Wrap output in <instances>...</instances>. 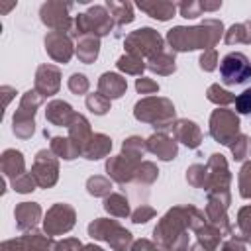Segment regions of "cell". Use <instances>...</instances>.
<instances>
[{"instance_id":"obj_1","label":"cell","mask_w":251,"mask_h":251,"mask_svg":"<svg viewBox=\"0 0 251 251\" xmlns=\"http://www.w3.org/2000/svg\"><path fill=\"white\" fill-rule=\"evenodd\" d=\"M222 35V24L216 20H206L198 27H175L169 31V43L176 51L212 47Z\"/></svg>"},{"instance_id":"obj_2","label":"cell","mask_w":251,"mask_h":251,"mask_svg":"<svg viewBox=\"0 0 251 251\" xmlns=\"http://www.w3.org/2000/svg\"><path fill=\"white\" fill-rule=\"evenodd\" d=\"M220 76L226 84H243L251 78V63L243 53H227L220 63Z\"/></svg>"},{"instance_id":"obj_3","label":"cell","mask_w":251,"mask_h":251,"mask_svg":"<svg viewBox=\"0 0 251 251\" xmlns=\"http://www.w3.org/2000/svg\"><path fill=\"white\" fill-rule=\"evenodd\" d=\"M126 47L129 51V55H151L155 57L157 53H161L163 49V41L159 37L157 31H153L151 27H143V29H137L133 31L127 39H126Z\"/></svg>"},{"instance_id":"obj_4","label":"cell","mask_w":251,"mask_h":251,"mask_svg":"<svg viewBox=\"0 0 251 251\" xmlns=\"http://www.w3.org/2000/svg\"><path fill=\"white\" fill-rule=\"evenodd\" d=\"M90 235L92 237H98V239H106L114 249L118 251H126L127 245L131 243V233L122 229L116 222H108V220H98L94 224H90L88 227Z\"/></svg>"},{"instance_id":"obj_5","label":"cell","mask_w":251,"mask_h":251,"mask_svg":"<svg viewBox=\"0 0 251 251\" xmlns=\"http://www.w3.org/2000/svg\"><path fill=\"white\" fill-rule=\"evenodd\" d=\"M76 29L80 35H106L112 29V16H108L100 6L90 8L86 14H78Z\"/></svg>"},{"instance_id":"obj_6","label":"cell","mask_w":251,"mask_h":251,"mask_svg":"<svg viewBox=\"0 0 251 251\" xmlns=\"http://www.w3.org/2000/svg\"><path fill=\"white\" fill-rule=\"evenodd\" d=\"M239 129V122L235 118V114L227 112V110H216L212 114V122H210V133L220 141V143H231L235 133Z\"/></svg>"},{"instance_id":"obj_7","label":"cell","mask_w":251,"mask_h":251,"mask_svg":"<svg viewBox=\"0 0 251 251\" xmlns=\"http://www.w3.org/2000/svg\"><path fill=\"white\" fill-rule=\"evenodd\" d=\"M53 151H39L31 169V176L39 186H51L57 180V163L51 155Z\"/></svg>"},{"instance_id":"obj_8","label":"cell","mask_w":251,"mask_h":251,"mask_svg":"<svg viewBox=\"0 0 251 251\" xmlns=\"http://www.w3.org/2000/svg\"><path fill=\"white\" fill-rule=\"evenodd\" d=\"M73 224H75V212H73V208H69L65 204L53 206L45 216V231L51 235L69 231L73 227Z\"/></svg>"},{"instance_id":"obj_9","label":"cell","mask_w":251,"mask_h":251,"mask_svg":"<svg viewBox=\"0 0 251 251\" xmlns=\"http://www.w3.org/2000/svg\"><path fill=\"white\" fill-rule=\"evenodd\" d=\"M71 4H61V2H47L41 6V20L45 25L53 27L55 31H65L71 25V18L67 16V10Z\"/></svg>"},{"instance_id":"obj_10","label":"cell","mask_w":251,"mask_h":251,"mask_svg":"<svg viewBox=\"0 0 251 251\" xmlns=\"http://www.w3.org/2000/svg\"><path fill=\"white\" fill-rule=\"evenodd\" d=\"M45 49L55 61H61V63H67L71 59V55H73L71 39L63 31H51L45 37Z\"/></svg>"},{"instance_id":"obj_11","label":"cell","mask_w":251,"mask_h":251,"mask_svg":"<svg viewBox=\"0 0 251 251\" xmlns=\"http://www.w3.org/2000/svg\"><path fill=\"white\" fill-rule=\"evenodd\" d=\"M35 88L41 96H51L59 88V71L51 65H43L35 75Z\"/></svg>"},{"instance_id":"obj_12","label":"cell","mask_w":251,"mask_h":251,"mask_svg":"<svg viewBox=\"0 0 251 251\" xmlns=\"http://www.w3.org/2000/svg\"><path fill=\"white\" fill-rule=\"evenodd\" d=\"M75 112L73 108L67 104V102H61V100H55L47 106V120L53 124V126H71L73 120H75Z\"/></svg>"},{"instance_id":"obj_13","label":"cell","mask_w":251,"mask_h":251,"mask_svg":"<svg viewBox=\"0 0 251 251\" xmlns=\"http://www.w3.org/2000/svg\"><path fill=\"white\" fill-rule=\"evenodd\" d=\"M39 214H41V210H39V206L33 204V202H22V204L16 208V212H14L16 224H18L20 229H29V227H33V226L37 224V220H39Z\"/></svg>"},{"instance_id":"obj_14","label":"cell","mask_w":251,"mask_h":251,"mask_svg":"<svg viewBox=\"0 0 251 251\" xmlns=\"http://www.w3.org/2000/svg\"><path fill=\"white\" fill-rule=\"evenodd\" d=\"M33 116H35V112H31V110H25V108H18V112L14 114V133L18 135V137H22V139H27L31 133H33Z\"/></svg>"},{"instance_id":"obj_15","label":"cell","mask_w":251,"mask_h":251,"mask_svg":"<svg viewBox=\"0 0 251 251\" xmlns=\"http://www.w3.org/2000/svg\"><path fill=\"white\" fill-rule=\"evenodd\" d=\"M98 88H100V94L110 96V98H118L126 90V80L114 73H106V75H102Z\"/></svg>"},{"instance_id":"obj_16","label":"cell","mask_w":251,"mask_h":251,"mask_svg":"<svg viewBox=\"0 0 251 251\" xmlns=\"http://www.w3.org/2000/svg\"><path fill=\"white\" fill-rule=\"evenodd\" d=\"M2 171L6 176H12L14 180L18 176L24 175V159H22V153L20 151H14V149H8L4 151L2 155Z\"/></svg>"},{"instance_id":"obj_17","label":"cell","mask_w":251,"mask_h":251,"mask_svg":"<svg viewBox=\"0 0 251 251\" xmlns=\"http://www.w3.org/2000/svg\"><path fill=\"white\" fill-rule=\"evenodd\" d=\"M149 149H151L155 155H159L161 159H165V161L175 159V155H176V145H175V141H171V139L165 137V135H153V137L149 139Z\"/></svg>"},{"instance_id":"obj_18","label":"cell","mask_w":251,"mask_h":251,"mask_svg":"<svg viewBox=\"0 0 251 251\" xmlns=\"http://www.w3.org/2000/svg\"><path fill=\"white\" fill-rule=\"evenodd\" d=\"M175 133H176V137H178L182 143H186L188 147H196V145L200 143V129L196 127L194 122H186V120L178 122L176 127H175Z\"/></svg>"},{"instance_id":"obj_19","label":"cell","mask_w":251,"mask_h":251,"mask_svg":"<svg viewBox=\"0 0 251 251\" xmlns=\"http://www.w3.org/2000/svg\"><path fill=\"white\" fill-rule=\"evenodd\" d=\"M137 6L143 12H147L151 18H157V20H169L175 14V8H176L171 2H139Z\"/></svg>"},{"instance_id":"obj_20","label":"cell","mask_w":251,"mask_h":251,"mask_svg":"<svg viewBox=\"0 0 251 251\" xmlns=\"http://www.w3.org/2000/svg\"><path fill=\"white\" fill-rule=\"evenodd\" d=\"M98 37H94V35H82L80 37V41H78V47H76V53H78V57L84 61V63H90V61H94L96 59V55H98Z\"/></svg>"},{"instance_id":"obj_21","label":"cell","mask_w":251,"mask_h":251,"mask_svg":"<svg viewBox=\"0 0 251 251\" xmlns=\"http://www.w3.org/2000/svg\"><path fill=\"white\" fill-rule=\"evenodd\" d=\"M110 147H112V143H110V139L106 135H94L88 141V145L84 149V155L88 159H100L110 151Z\"/></svg>"},{"instance_id":"obj_22","label":"cell","mask_w":251,"mask_h":251,"mask_svg":"<svg viewBox=\"0 0 251 251\" xmlns=\"http://www.w3.org/2000/svg\"><path fill=\"white\" fill-rule=\"evenodd\" d=\"M149 69H151V71H157V73H161V75H169V73L175 71V57L161 51V53H157L155 57H151Z\"/></svg>"},{"instance_id":"obj_23","label":"cell","mask_w":251,"mask_h":251,"mask_svg":"<svg viewBox=\"0 0 251 251\" xmlns=\"http://www.w3.org/2000/svg\"><path fill=\"white\" fill-rule=\"evenodd\" d=\"M110 10V16L118 20V24H126L133 20V12H131V4H124V2H108L106 4Z\"/></svg>"},{"instance_id":"obj_24","label":"cell","mask_w":251,"mask_h":251,"mask_svg":"<svg viewBox=\"0 0 251 251\" xmlns=\"http://www.w3.org/2000/svg\"><path fill=\"white\" fill-rule=\"evenodd\" d=\"M104 208L110 212V214H114V216H127L129 214V206H127V200L124 198V196H120V194H112L110 198H106V204H104Z\"/></svg>"},{"instance_id":"obj_25","label":"cell","mask_w":251,"mask_h":251,"mask_svg":"<svg viewBox=\"0 0 251 251\" xmlns=\"http://www.w3.org/2000/svg\"><path fill=\"white\" fill-rule=\"evenodd\" d=\"M118 67H120L122 71H126V73L137 75V73L143 71V61H141L139 57H135V55H126V57H122V59L118 61Z\"/></svg>"},{"instance_id":"obj_26","label":"cell","mask_w":251,"mask_h":251,"mask_svg":"<svg viewBox=\"0 0 251 251\" xmlns=\"http://www.w3.org/2000/svg\"><path fill=\"white\" fill-rule=\"evenodd\" d=\"M110 182L106 180V178H102V176H94V178H90L88 180V192L90 194H94V196H102V194H108L110 192Z\"/></svg>"},{"instance_id":"obj_27","label":"cell","mask_w":251,"mask_h":251,"mask_svg":"<svg viewBox=\"0 0 251 251\" xmlns=\"http://www.w3.org/2000/svg\"><path fill=\"white\" fill-rule=\"evenodd\" d=\"M208 98H210L212 102H222V104H227V102H233V100H235L229 92L222 90L218 84H214V86L208 88Z\"/></svg>"},{"instance_id":"obj_28","label":"cell","mask_w":251,"mask_h":251,"mask_svg":"<svg viewBox=\"0 0 251 251\" xmlns=\"http://www.w3.org/2000/svg\"><path fill=\"white\" fill-rule=\"evenodd\" d=\"M86 104H88V108H90L92 112H96V114H104V112L108 110V100L102 98V94H90V96L86 98Z\"/></svg>"},{"instance_id":"obj_29","label":"cell","mask_w":251,"mask_h":251,"mask_svg":"<svg viewBox=\"0 0 251 251\" xmlns=\"http://www.w3.org/2000/svg\"><path fill=\"white\" fill-rule=\"evenodd\" d=\"M233 141H235V139H233ZM249 149H251V145H249V139H247L245 135H239V139H237L235 143H231V151H233L235 159H245L247 153H249Z\"/></svg>"},{"instance_id":"obj_30","label":"cell","mask_w":251,"mask_h":251,"mask_svg":"<svg viewBox=\"0 0 251 251\" xmlns=\"http://www.w3.org/2000/svg\"><path fill=\"white\" fill-rule=\"evenodd\" d=\"M241 196L249 198L251 196V163H247L243 169H241Z\"/></svg>"},{"instance_id":"obj_31","label":"cell","mask_w":251,"mask_h":251,"mask_svg":"<svg viewBox=\"0 0 251 251\" xmlns=\"http://www.w3.org/2000/svg\"><path fill=\"white\" fill-rule=\"evenodd\" d=\"M235 108L239 114H249L251 112V88H247L245 92H241L235 98Z\"/></svg>"},{"instance_id":"obj_32","label":"cell","mask_w":251,"mask_h":251,"mask_svg":"<svg viewBox=\"0 0 251 251\" xmlns=\"http://www.w3.org/2000/svg\"><path fill=\"white\" fill-rule=\"evenodd\" d=\"M33 186H35V180L31 175H22L14 180V190H18V192H29V190H33Z\"/></svg>"},{"instance_id":"obj_33","label":"cell","mask_w":251,"mask_h":251,"mask_svg":"<svg viewBox=\"0 0 251 251\" xmlns=\"http://www.w3.org/2000/svg\"><path fill=\"white\" fill-rule=\"evenodd\" d=\"M178 8H180V14L184 18H198L202 14V2H188V4L184 2Z\"/></svg>"},{"instance_id":"obj_34","label":"cell","mask_w":251,"mask_h":251,"mask_svg":"<svg viewBox=\"0 0 251 251\" xmlns=\"http://www.w3.org/2000/svg\"><path fill=\"white\" fill-rule=\"evenodd\" d=\"M69 88H71L73 92H76V94L86 92V88H88V80H86V76H84V75H73L71 80H69Z\"/></svg>"},{"instance_id":"obj_35","label":"cell","mask_w":251,"mask_h":251,"mask_svg":"<svg viewBox=\"0 0 251 251\" xmlns=\"http://www.w3.org/2000/svg\"><path fill=\"white\" fill-rule=\"evenodd\" d=\"M200 67L206 69V71H212V69L216 67V51H214V49L206 51V53L200 57Z\"/></svg>"},{"instance_id":"obj_36","label":"cell","mask_w":251,"mask_h":251,"mask_svg":"<svg viewBox=\"0 0 251 251\" xmlns=\"http://www.w3.org/2000/svg\"><path fill=\"white\" fill-rule=\"evenodd\" d=\"M135 86H137V90H139V92H143V94H147V92H155V90L159 88V86H157L155 82H151L149 78H139Z\"/></svg>"},{"instance_id":"obj_37","label":"cell","mask_w":251,"mask_h":251,"mask_svg":"<svg viewBox=\"0 0 251 251\" xmlns=\"http://www.w3.org/2000/svg\"><path fill=\"white\" fill-rule=\"evenodd\" d=\"M151 216H153V210L147 208V206H141V208L133 214V222H135V224H141V222H147Z\"/></svg>"},{"instance_id":"obj_38","label":"cell","mask_w":251,"mask_h":251,"mask_svg":"<svg viewBox=\"0 0 251 251\" xmlns=\"http://www.w3.org/2000/svg\"><path fill=\"white\" fill-rule=\"evenodd\" d=\"M55 249L57 251H78L80 249V243L76 239H65L63 243H57Z\"/></svg>"},{"instance_id":"obj_39","label":"cell","mask_w":251,"mask_h":251,"mask_svg":"<svg viewBox=\"0 0 251 251\" xmlns=\"http://www.w3.org/2000/svg\"><path fill=\"white\" fill-rule=\"evenodd\" d=\"M2 251H25V243L24 239H12V241H4L2 243Z\"/></svg>"},{"instance_id":"obj_40","label":"cell","mask_w":251,"mask_h":251,"mask_svg":"<svg viewBox=\"0 0 251 251\" xmlns=\"http://www.w3.org/2000/svg\"><path fill=\"white\" fill-rule=\"evenodd\" d=\"M84 251H102L100 247H94V245H88V247H84Z\"/></svg>"},{"instance_id":"obj_41","label":"cell","mask_w":251,"mask_h":251,"mask_svg":"<svg viewBox=\"0 0 251 251\" xmlns=\"http://www.w3.org/2000/svg\"><path fill=\"white\" fill-rule=\"evenodd\" d=\"M247 25H249V33H251V24H247Z\"/></svg>"}]
</instances>
